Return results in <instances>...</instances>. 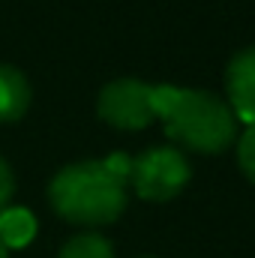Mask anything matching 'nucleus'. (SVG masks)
I'll use <instances>...</instances> for the list:
<instances>
[{
  "mask_svg": "<svg viewBox=\"0 0 255 258\" xmlns=\"http://www.w3.org/2000/svg\"><path fill=\"white\" fill-rule=\"evenodd\" d=\"M105 162V168L114 174V177H120L123 183H129V171H132V159H129L126 153H111L108 159H102Z\"/></svg>",
  "mask_w": 255,
  "mask_h": 258,
  "instance_id": "10",
  "label": "nucleus"
},
{
  "mask_svg": "<svg viewBox=\"0 0 255 258\" xmlns=\"http://www.w3.org/2000/svg\"><path fill=\"white\" fill-rule=\"evenodd\" d=\"M237 162L243 168V174L255 183V126H249L240 135V144H237Z\"/></svg>",
  "mask_w": 255,
  "mask_h": 258,
  "instance_id": "9",
  "label": "nucleus"
},
{
  "mask_svg": "<svg viewBox=\"0 0 255 258\" xmlns=\"http://www.w3.org/2000/svg\"><path fill=\"white\" fill-rule=\"evenodd\" d=\"M30 105V87L12 66H0V123L18 120Z\"/></svg>",
  "mask_w": 255,
  "mask_h": 258,
  "instance_id": "6",
  "label": "nucleus"
},
{
  "mask_svg": "<svg viewBox=\"0 0 255 258\" xmlns=\"http://www.w3.org/2000/svg\"><path fill=\"white\" fill-rule=\"evenodd\" d=\"M60 258H114L111 243L99 234H78L60 249Z\"/></svg>",
  "mask_w": 255,
  "mask_h": 258,
  "instance_id": "8",
  "label": "nucleus"
},
{
  "mask_svg": "<svg viewBox=\"0 0 255 258\" xmlns=\"http://www.w3.org/2000/svg\"><path fill=\"white\" fill-rule=\"evenodd\" d=\"M162 123H165L168 138L186 144L198 153L225 150L237 135L234 111L204 90L177 87V96H174L168 114L162 117Z\"/></svg>",
  "mask_w": 255,
  "mask_h": 258,
  "instance_id": "2",
  "label": "nucleus"
},
{
  "mask_svg": "<svg viewBox=\"0 0 255 258\" xmlns=\"http://www.w3.org/2000/svg\"><path fill=\"white\" fill-rule=\"evenodd\" d=\"M99 117L117 129H144L153 120L150 108V84L135 78L111 81L99 93Z\"/></svg>",
  "mask_w": 255,
  "mask_h": 258,
  "instance_id": "4",
  "label": "nucleus"
},
{
  "mask_svg": "<svg viewBox=\"0 0 255 258\" xmlns=\"http://www.w3.org/2000/svg\"><path fill=\"white\" fill-rule=\"evenodd\" d=\"M12 192H15V180H12V171H9V165L0 159V210L9 204Z\"/></svg>",
  "mask_w": 255,
  "mask_h": 258,
  "instance_id": "11",
  "label": "nucleus"
},
{
  "mask_svg": "<svg viewBox=\"0 0 255 258\" xmlns=\"http://www.w3.org/2000/svg\"><path fill=\"white\" fill-rule=\"evenodd\" d=\"M129 183L147 201H168L189 183V162L174 147H153L132 159Z\"/></svg>",
  "mask_w": 255,
  "mask_h": 258,
  "instance_id": "3",
  "label": "nucleus"
},
{
  "mask_svg": "<svg viewBox=\"0 0 255 258\" xmlns=\"http://www.w3.org/2000/svg\"><path fill=\"white\" fill-rule=\"evenodd\" d=\"M228 84V99L234 117H240L246 126H255V48L240 51L225 75Z\"/></svg>",
  "mask_w": 255,
  "mask_h": 258,
  "instance_id": "5",
  "label": "nucleus"
},
{
  "mask_svg": "<svg viewBox=\"0 0 255 258\" xmlns=\"http://www.w3.org/2000/svg\"><path fill=\"white\" fill-rule=\"evenodd\" d=\"M51 207L78 225L114 222L126 207V183L114 177L105 162H78L63 168L48 186Z\"/></svg>",
  "mask_w": 255,
  "mask_h": 258,
  "instance_id": "1",
  "label": "nucleus"
},
{
  "mask_svg": "<svg viewBox=\"0 0 255 258\" xmlns=\"http://www.w3.org/2000/svg\"><path fill=\"white\" fill-rule=\"evenodd\" d=\"M36 219L24 207H3L0 210V243L6 249H21L33 240Z\"/></svg>",
  "mask_w": 255,
  "mask_h": 258,
  "instance_id": "7",
  "label": "nucleus"
},
{
  "mask_svg": "<svg viewBox=\"0 0 255 258\" xmlns=\"http://www.w3.org/2000/svg\"><path fill=\"white\" fill-rule=\"evenodd\" d=\"M0 258H6V246L3 243H0Z\"/></svg>",
  "mask_w": 255,
  "mask_h": 258,
  "instance_id": "12",
  "label": "nucleus"
}]
</instances>
